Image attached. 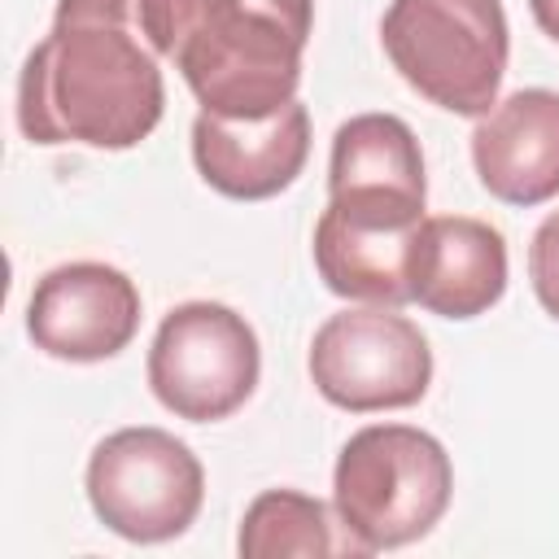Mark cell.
I'll return each mask as SVG.
<instances>
[{"instance_id":"5","label":"cell","mask_w":559,"mask_h":559,"mask_svg":"<svg viewBox=\"0 0 559 559\" xmlns=\"http://www.w3.org/2000/svg\"><path fill=\"white\" fill-rule=\"evenodd\" d=\"M83 485L96 520L140 546L179 537L205 502L201 459L153 424L109 432L92 450Z\"/></svg>"},{"instance_id":"14","label":"cell","mask_w":559,"mask_h":559,"mask_svg":"<svg viewBox=\"0 0 559 559\" xmlns=\"http://www.w3.org/2000/svg\"><path fill=\"white\" fill-rule=\"evenodd\" d=\"M236 550L245 559H332V555H371L341 515L332 520L328 502L301 493V489H262L240 520Z\"/></svg>"},{"instance_id":"1","label":"cell","mask_w":559,"mask_h":559,"mask_svg":"<svg viewBox=\"0 0 559 559\" xmlns=\"http://www.w3.org/2000/svg\"><path fill=\"white\" fill-rule=\"evenodd\" d=\"M166 109V83L140 26V0H57L52 31L17 79L31 144L135 148Z\"/></svg>"},{"instance_id":"10","label":"cell","mask_w":559,"mask_h":559,"mask_svg":"<svg viewBox=\"0 0 559 559\" xmlns=\"http://www.w3.org/2000/svg\"><path fill=\"white\" fill-rule=\"evenodd\" d=\"M310 157V114L301 100L280 105L262 118L197 114L192 162L201 179L231 201H266L284 192Z\"/></svg>"},{"instance_id":"4","label":"cell","mask_w":559,"mask_h":559,"mask_svg":"<svg viewBox=\"0 0 559 559\" xmlns=\"http://www.w3.org/2000/svg\"><path fill=\"white\" fill-rule=\"evenodd\" d=\"M380 44L437 109L480 118L498 105L511 52L502 0H393L380 17Z\"/></svg>"},{"instance_id":"9","label":"cell","mask_w":559,"mask_h":559,"mask_svg":"<svg viewBox=\"0 0 559 559\" xmlns=\"http://www.w3.org/2000/svg\"><path fill=\"white\" fill-rule=\"evenodd\" d=\"M140 328V288L109 262H61L44 271L26 301L35 349L61 362H105Z\"/></svg>"},{"instance_id":"12","label":"cell","mask_w":559,"mask_h":559,"mask_svg":"<svg viewBox=\"0 0 559 559\" xmlns=\"http://www.w3.org/2000/svg\"><path fill=\"white\" fill-rule=\"evenodd\" d=\"M472 166L485 192L507 205L528 210L559 197V92L520 87L480 114Z\"/></svg>"},{"instance_id":"11","label":"cell","mask_w":559,"mask_h":559,"mask_svg":"<svg viewBox=\"0 0 559 559\" xmlns=\"http://www.w3.org/2000/svg\"><path fill=\"white\" fill-rule=\"evenodd\" d=\"M411 301L441 319H476L507 293V240L467 214H432L415 227L406 258Z\"/></svg>"},{"instance_id":"7","label":"cell","mask_w":559,"mask_h":559,"mask_svg":"<svg viewBox=\"0 0 559 559\" xmlns=\"http://www.w3.org/2000/svg\"><path fill=\"white\" fill-rule=\"evenodd\" d=\"M314 389L354 415L415 406L432 384V349L397 306L336 310L310 341Z\"/></svg>"},{"instance_id":"16","label":"cell","mask_w":559,"mask_h":559,"mask_svg":"<svg viewBox=\"0 0 559 559\" xmlns=\"http://www.w3.org/2000/svg\"><path fill=\"white\" fill-rule=\"evenodd\" d=\"M528 9H533V22L559 44V0H528Z\"/></svg>"},{"instance_id":"13","label":"cell","mask_w":559,"mask_h":559,"mask_svg":"<svg viewBox=\"0 0 559 559\" xmlns=\"http://www.w3.org/2000/svg\"><path fill=\"white\" fill-rule=\"evenodd\" d=\"M411 240L415 231H371V227L341 223L336 214L323 210L314 223V271L345 301L406 306L411 301V280H406Z\"/></svg>"},{"instance_id":"3","label":"cell","mask_w":559,"mask_h":559,"mask_svg":"<svg viewBox=\"0 0 559 559\" xmlns=\"http://www.w3.org/2000/svg\"><path fill=\"white\" fill-rule=\"evenodd\" d=\"M450 493L454 467L445 445L411 424L358 428L332 472V507L371 555L428 537Z\"/></svg>"},{"instance_id":"15","label":"cell","mask_w":559,"mask_h":559,"mask_svg":"<svg viewBox=\"0 0 559 559\" xmlns=\"http://www.w3.org/2000/svg\"><path fill=\"white\" fill-rule=\"evenodd\" d=\"M528 280H533V293H537L542 310L550 319H559V210H550L542 218V227L533 231V245H528Z\"/></svg>"},{"instance_id":"8","label":"cell","mask_w":559,"mask_h":559,"mask_svg":"<svg viewBox=\"0 0 559 559\" xmlns=\"http://www.w3.org/2000/svg\"><path fill=\"white\" fill-rule=\"evenodd\" d=\"M415 131L397 114H354L332 135L328 214L371 231H415L428 214Z\"/></svg>"},{"instance_id":"6","label":"cell","mask_w":559,"mask_h":559,"mask_svg":"<svg viewBox=\"0 0 559 559\" xmlns=\"http://www.w3.org/2000/svg\"><path fill=\"white\" fill-rule=\"evenodd\" d=\"M262 371V349L245 314L223 301H183L175 306L148 349V389L153 397L192 424H214L236 415Z\"/></svg>"},{"instance_id":"2","label":"cell","mask_w":559,"mask_h":559,"mask_svg":"<svg viewBox=\"0 0 559 559\" xmlns=\"http://www.w3.org/2000/svg\"><path fill=\"white\" fill-rule=\"evenodd\" d=\"M140 26L205 114L262 118L297 100L314 0H140Z\"/></svg>"}]
</instances>
